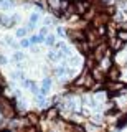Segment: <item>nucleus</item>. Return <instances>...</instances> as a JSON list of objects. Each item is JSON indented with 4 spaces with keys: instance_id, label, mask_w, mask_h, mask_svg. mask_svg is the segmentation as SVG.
Wrapping results in <instances>:
<instances>
[{
    "instance_id": "obj_1",
    "label": "nucleus",
    "mask_w": 127,
    "mask_h": 132,
    "mask_svg": "<svg viewBox=\"0 0 127 132\" xmlns=\"http://www.w3.org/2000/svg\"><path fill=\"white\" fill-rule=\"evenodd\" d=\"M111 53H112V51H111V48H109V43H107V41H101V43L92 50L91 56L94 58V61L99 64V63H102V61H104L107 56H111Z\"/></svg>"
},
{
    "instance_id": "obj_2",
    "label": "nucleus",
    "mask_w": 127,
    "mask_h": 132,
    "mask_svg": "<svg viewBox=\"0 0 127 132\" xmlns=\"http://www.w3.org/2000/svg\"><path fill=\"white\" fill-rule=\"evenodd\" d=\"M122 78V71H121V68L119 66H116V64H112L109 68V71H107V79L109 81H119Z\"/></svg>"
},
{
    "instance_id": "obj_3",
    "label": "nucleus",
    "mask_w": 127,
    "mask_h": 132,
    "mask_svg": "<svg viewBox=\"0 0 127 132\" xmlns=\"http://www.w3.org/2000/svg\"><path fill=\"white\" fill-rule=\"evenodd\" d=\"M51 86H53V81H51V78H43L41 84H40V94H43V96H46V94L50 93Z\"/></svg>"
},
{
    "instance_id": "obj_4",
    "label": "nucleus",
    "mask_w": 127,
    "mask_h": 132,
    "mask_svg": "<svg viewBox=\"0 0 127 132\" xmlns=\"http://www.w3.org/2000/svg\"><path fill=\"white\" fill-rule=\"evenodd\" d=\"M0 25H2L3 28H12L15 25V22H13V18H12V15L2 13L0 15Z\"/></svg>"
},
{
    "instance_id": "obj_5",
    "label": "nucleus",
    "mask_w": 127,
    "mask_h": 132,
    "mask_svg": "<svg viewBox=\"0 0 127 132\" xmlns=\"http://www.w3.org/2000/svg\"><path fill=\"white\" fill-rule=\"evenodd\" d=\"M109 48H111V51H119V50L124 48V43H122L117 36H114V38L109 40Z\"/></svg>"
},
{
    "instance_id": "obj_6",
    "label": "nucleus",
    "mask_w": 127,
    "mask_h": 132,
    "mask_svg": "<svg viewBox=\"0 0 127 132\" xmlns=\"http://www.w3.org/2000/svg\"><path fill=\"white\" fill-rule=\"evenodd\" d=\"M46 58H48V61H50V63H56V61H61V60H63V55H61L60 51H56V50H50V51H48V55H46Z\"/></svg>"
},
{
    "instance_id": "obj_7",
    "label": "nucleus",
    "mask_w": 127,
    "mask_h": 132,
    "mask_svg": "<svg viewBox=\"0 0 127 132\" xmlns=\"http://www.w3.org/2000/svg\"><path fill=\"white\" fill-rule=\"evenodd\" d=\"M81 63H83V58H81V55H71V56L68 58L69 68H78Z\"/></svg>"
},
{
    "instance_id": "obj_8",
    "label": "nucleus",
    "mask_w": 127,
    "mask_h": 132,
    "mask_svg": "<svg viewBox=\"0 0 127 132\" xmlns=\"http://www.w3.org/2000/svg\"><path fill=\"white\" fill-rule=\"evenodd\" d=\"M66 69H68L66 64H60V66H56V68L53 69V74H55L56 78H64L66 76Z\"/></svg>"
},
{
    "instance_id": "obj_9",
    "label": "nucleus",
    "mask_w": 127,
    "mask_h": 132,
    "mask_svg": "<svg viewBox=\"0 0 127 132\" xmlns=\"http://www.w3.org/2000/svg\"><path fill=\"white\" fill-rule=\"evenodd\" d=\"M45 45L46 46H50V48H55V45H56V35H48L46 38H45Z\"/></svg>"
},
{
    "instance_id": "obj_10",
    "label": "nucleus",
    "mask_w": 127,
    "mask_h": 132,
    "mask_svg": "<svg viewBox=\"0 0 127 132\" xmlns=\"http://www.w3.org/2000/svg\"><path fill=\"white\" fill-rule=\"evenodd\" d=\"M27 33H28V28L27 27H20V28H17V31H15V36L17 38H27Z\"/></svg>"
},
{
    "instance_id": "obj_11",
    "label": "nucleus",
    "mask_w": 127,
    "mask_h": 132,
    "mask_svg": "<svg viewBox=\"0 0 127 132\" xmlns=\"http://www.w3.org/2000/svg\"><path fill=\"white\" fill-rule=\"evenodd\" d=\"M13 5H15L13 0H2V2H0V7H2V10H10Z\"/></svg>"
},
{
    "instance_id": "obj_12",
    "label": "nucleus",
    "mask_w": 127,
    "mask_h": 132,
    "mask_svg": "<svg viewBox=\"0 0 127 132\" xmlns=\"http://www.w3.org/2000/svg\"><path fill=\"white\" fill-rule=\"evenodd\" d=\"M12 60H13L15 63H22V61L25 60V55H23L22 51H15V53H13V56H12Z\"/></svg>"
},
{
    "instance_id": "obj_13",
    "label": "nucleus",
    "mask_w": 127,
    "mask_h": 132,
    "mask_svg": "<svg viewBox=\"0 0 127 132\" xmlns=\"http://www.w3.org/2000/svg\"><path fill=\"white\" fill-rule=\"evenodd\" d=\"M116 36H117V38L121 40V41H122V43H124V45L127 43V31H125V30H117Z\"/></svg>"
},
{
    "instance_id": "obj_14",
    "label": "nucleus",
    "mask_w": 127,
    "mask_h": 132,
    "mask_svg": "<svg viewBox=\"0 0 127 132\" xmlns=\"http://www.w3.org/2000/svg\"><path fill=\"white\" fill-rule=\"evenodd\" d=\"M91 119H92V122L97 124V126H101V124H102V114H92Z\"/></svg>"
},
{
    "instance_id": "obj_15",
    "label": "nucleus",
    "mask_w": 127,
    "mask_h": 132,
    "mask_svg": "<svg viewBox=\"0 0 127 132\" xmlns=\"http://www.w3.org/2000/svg\"><path fill=\"white\" fill-rule=\"evenodd\" d=\"M51 25H55V18L53 16H46L43 20V27H51Z\"/></svg>"
},
{
    "instance_id": "obj_16",
    "label": "nucleus",
    "mask_w": 127,
    "mask_h": 132,
    "mask_svg": "<svg viewBox=\"0 0 127 132\" xmlns=\"http://www.w3.org/2000/svg\"><path fill=\"white\" fill-rule=\"evenodd\" d=\"M20 46H22V48H31V41H30V38H23L22 41H20Z\"/></svg>"
},
{
    "instance_id": "obj_17",
    "label": "nucleus",
    "mask_w": 127,
    "mask_h": 132,
    "mask_svg": "<svg viewBox=\"0 0 127 132\" xmlns=\"http://www.w3.org/2000/svg\"><path fill=\"white\" fill-rule=\"evenodd\" d=\"M56 33H58V36H68V30H64L63 27H56Z\"/></svg>"
},
{
    "instance_id": "obj_18",
    "label": "nucleus",
    "mask_w": 127,
    "mask_h": 132,
    "mask_svg": "<svg viewBox=\"0 0 127 132\" xmlns=\"http://www.w3.org/2000/svg\"><path fill=\"white\" fill-rule=\"evenodd\" d=\"M38 35L41 36V38H46V36H48V27H41L40 31H38Z\"/></svg>"
},
{
    "instance_id": "obj_19",
    "label": "nucleus",
    "mask_w": 127,
    "mask_h": 132,
    "mask_svg": "<svg viewBox=\"0 0 127 132\" xmlns=\"http://www.w3.org/2000/svg\"><path fill=\"white\" fill-rule=\"evenodd\" d=\"M119 30H125L127 31V20H124V22L119 25Z\"/></svg>"
},
{
    "instance_id": "obj_20",
    "label": "nucleus",
    "mask_w": 127,
    "mask_h": 132,
    "mask_svg": "<svg viewBox=\"0 0 127 132\" xmlns=\"http://www.w3.org/2000/svg\"><path fill=\"white\" fill-rule=\"evenodd\" d=\"M7 63H9V60H7L5 56H2V55H0V64H7Z\"/></svg>"
},
{
    "instance_id": "obj_21",
    "label": "nucleus",
    "mask_w": 127,
    "mask_h": 132,
    "mask_svg": "<svg viewBox=\"0 0 127 132\" xmlns=\"http://www.w3.org/2000/svg\"><path fill=\"white\" fill-rule=\"evenodd\" d=\"M3 86H5V82H3V79H2V76H0V89H2Z\"/></svg>"
},
{
    "instance_id": "obj_22",
    "label": "nucleus",
    "mask_w": 127,
    "mask_h": 132,
    "mask_svg": "<svg viewBox=\"0 0 127 132\" xmlns=\"http://www.w3.org/2000/svg\"><path fill=\"white\" fill-rule=\"evenodd\" d=\"M74 2H79V0H74Z\"/></svg>"
}]
</instances>
